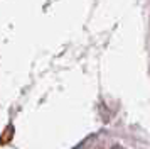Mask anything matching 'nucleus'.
<instances>
[{"label":"nucleus","mask_w":150,"mask_h":149,"mask_svg":"<svg viewBox=\"0 0 150 149\" xmlns=\"http://www.w3.org/2000/svg\"><path fill=\"white\" fill-rule=\"evenodd\" d=\"M110 149H125V148H123V146H120V144H115L113 148H110Z\"/></svg>","instance_id":"nucleus-1"}]
</instances>
